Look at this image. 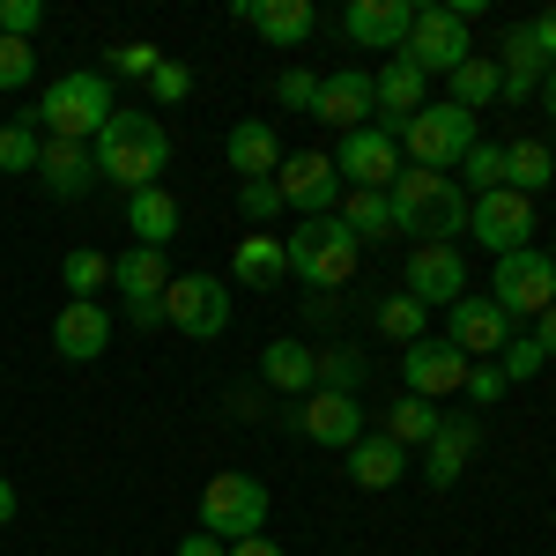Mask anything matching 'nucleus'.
Here are the masks:
<instances>
[{
  "mask_svg": "<svg viewBox=\"0 0 556 556\" xmlns=\"http://www.w3.org/2000/svg\"><path fill=\"white\" fill-rule=\"evenodd\" d=\"M89 156H97V178H112L119 193H141V186H164L172 172V127L156 119V112H112L97 141H89Z\"/></svg>",
  "mask_w": 556,
  "mask_h": 556,
  "instance_id": "f257e3e1",
  "label": "nucleus"
},
{
  "mask_svg": "<svg viewBox=\"0 0 556 556\" xmlns=\"http://www.w3.org/2000/svg\"><path fill=\"white\" fill-rule=\"evenodd\" d=\"M386 201H393V230L416 238V245H453L468 230V193H460V178H445V172L401 164V178L386 186Z\"/></svg>",
  "mask_w": 556,
  "mask_h": 556,
  "instance_id": "f03ea898",
  "label": "nucleus"
},
{
  "mask_svg": "<svg viewBox=\"0 0 556 556\" xmlns=\"http://www.w3.org/2000/svg\"><path fill=\"white\" fill-rule=\"evenodd\" d=\"M386 134L401 141V164H416V172H453L475 141H482V119L460 112V104H445V97H430L416 119H401V127H386Z\"/></svg>",
  "mask_w": 556,
  "mask_h": 556,
  "instance_id": "7ed1b4c3",
  "label": "nucleus"
},
{
  "mask_svg": "<svg viewBox=\"0 0 556 556\" xmlns=\"http://www.w3.org/2000/svg\"><path fill=\"white\" fill-rule=\"evenodd\" d=\"M282 253H290V275L298 282H312V290H342V282H356V238H349L342 215H304L298 238H282Z\"/></svg>",
  "mask_w": 556,
  "mask_h": 556,
  "instance_id": "20e7f679",
  "label": "nucleus"
},
{
  "mask_svg": "<svg viewBox=\"0 0 556 556\" xmlns=\"http://www.w3.org/2000/svg\"><path fill=\"white\" fill-rule=\"evenodd\" d=\"M119 104H112V83L97 75V67H75V75H60V83L38 97V119L45 134H60V141H97V127L112 119Z\"/></svg>",
  "mask_w": 556,
  "mask_h": 556,
  "instance_id": "39448f33",
  "label": "nucleus"
},
{
  "mask_svg": "<svg viewBox=\"0 0 556 556\" xmlns=\"http://www.w3.org/2000/svg\"><path fill=\"white\" fill-rule=\"evenodd\" d=\"M267 527V482L260 475H208V490H201V534H215L223 549L230 542H245Z\"/></svg>",
  "mask_w": 556,
  "mask_h": 556,
  "instance_id": "423d86ee",
  "label": "nucleus"
},
{
  "mask_svg": "<svg viewBox=\"0 0 556 556\" xmlns=\"http://www.w3.org/2000/svg\"><path fill=\"white\" fill-rule=\"evenodd\" d=\"M490 304L505 312V319H542L556 304V260L549 245H519V253L497 260V275H490Z\"/></svg>",
  "mask_w": 556,
  "mask_h": 556,
  "instance_id": "0eeeda50",
  "label": "nucleus"
},
{
  "mask_svg": "<svg viewBox=\"0 0 556 556\" xmlns=\"http://www.w3.org/2000/svg\"><path fill=\"white\" fill-rule=\"evenodd\" d=\"M401 60H416L424 75H453L460 60H475V30L445 0H430V8H416V23H408V38H401Z\"/></svg>",
  "mask_w": 556,
  "mask_h": 556,
  "instance_id": "6e6552de",
  "label": "nucleus"
},
{
  "mask_svg": "<svg viewBox=\"0 0 556 556\" xmlns=\"http://www.w3.org/2000/svg\"><path fill=\"white\" fill-rule=\"evenodd\" d=\"M164 327H178L186 342H215L230 327V282L223 275H172L164 290Z\"/></svg>",
  "mask_w": 556,
  "mask_h": 556,
  "instance_id": "1a4fd4ad",
  "label": "nucleus"
},
{
  "mask_svg": "<svg viewBox=\"0 0 556 556\" xmlns=\"http://www.w3.org/2000/svg\"><path fill=\"white\" fill-rule=\"evenodd\" d=\"M334 178H342V193H386L393 178H401V141L386 127H356V134H342L334 149Z\"/></svg>",
  "mask_w": 556,
  "mask_h": 556,
  "instance_id": "9d476101",
  "label": "nucleus"
},
{
  "mask_svg": "<svg viewBox=\"0 0 556 556\" xmlns=\"http://www.w3.org/2000/svg\"><path fill=\"white\" fill-rule=\"evenodd\" d=\"M468 230H475V245H490V253L505 260V253H519V245H534V201L513 193V186L475 193L468 201Z\"/></svg>",
  "mask_w": 556,
  "mask_h": 556,
  "instance_id": "9b49d317",
  "label": "nucleus"
},
{
  "mask_svg": "<svg viewBox=\"0 0 556 556\" xmlns=\"http://www.w3.org/2000/svg\"><path fill=\"white\" fill-rule=\"evenodd\" d=\"M275 193H282V208H298V215H334V208H342L334 156H327V149H298V156H282Z\"/></svg>",
  "mask_w": 556,
  "mask_h": 556,
  "instance_id": "f8f14e48",
  "label": "nucleus"
},
{
  "mask_svg": "<svg viewBox=\"0 0 556 556\" xmlns=\"http://www.w3.org/2000/svg\"><path fill=\"white\" fill-rule=\"evenodd\" d=\"M282 424L298 430V438H312V445H327V453H349L356 438H364V408L349 401V393H304V401H290V416Z\"/></svg>",
  "mask_w": 556,
  "mask_h": 556,
  "instance_id": "ddd939ff",
  "label": "nucleus"
},
{
  "mask_svg": "<svg viewBox=\"0 0 556 556\" xmlns=\"http://www.w3.org/2000/svg\"><path fill=\"white\" fill-rule=\"evenodd\" d=\"M401 290L424 304H460L468 298V260H460V245H416L408 253V267H401Z\"/></svg>",
  "mask_w": 556,
  "mask_h": 556,
  "instance_id": "4468645a",
  "label": "nucleus"
},
{
  "mask_svg": "<svg viewBox=\"0 0 556 556\" xmlns=\"http://www.w3.org/2000/svg\"><path fill=\"white\" fill-rule=\"evenodd\" d=\"M401 379H408V393H416V401L460 393V386H468V356L445 342V334H424V342L401 349Z\"/></svg>",
  "mask_w": 556,
  "mask_h": 556,
  "instance_id": "2eb2a0df",
  "label": "nucleus"
},
{
  "mask_svg": "<svg viewBox=\"0 0 556 556\" xmlns=\"http://www.w3.org/2000/svg\"><path fill=\"white\" fill-rule=\"evenodd\" d=\"M445 342L460 349L468 364H490L497 349L513 342V319H505L490 298H460V304H445Z\"/></svg>",
  "mask_w": 556,
  "mask_h": 556,
  "instance_id": "dca6fc26",
  "label": "nucleus"
},
{
  "mask_svg": "<svg viewBox=\"0 0 556 556\" xmlns=\"http://www.w3.org/2000/svg\"><path fill=\"white\" fill-rule=\"evenodd\" d=\"M104 349H112V312L97 298H67L60 319H52V356L60 364H97Z\"/></svg>",
  "mask_w": 556,
  "mask_h": 556,
  "instance_id": "f3484780",
  "label": "nucleus"
},
{
  "mask_svg": "<svg viewBox=\"0 0 556 556\" xmlns=\"http://www.w3.org/2000/svg\"><path fill=\"white\" fill-rule=\"evenodd\" d=\"M475 453H482V424H475V416H445L438 438L424 445V482L430 490H453V482L468 475Z\"/></svg>",
  "mask_w": 556,
  "mask_h": 556,
  "instance_id": "a211bd4d",
  "label": "nucleus"
},
{
  "mask_svg": "<svg viewBox=\"0 0 556 556\" xmlns=\"http://www.w3.org/2000/svg\"><path fill=\"white\" fill-rule=\"evenodd\" d=\"M408 23H416V0H349L342 8L349 45H371V52H401Z\"/></svg>",
  "mask_w": 556,
  "mask_h": 556,
  "instance_id": "6ab92c4d",
  "label": "nucleus"
},
{
  "mask_svg": "<svg viewBox=\"0 0 556 556\" xmlns=\"http://www.w3.org/2000/svg\"><path fill=\"white\" fill-rule=\"evenodd\" d=\"M38 186L52 193V201H83L89 186H97V156H89V141H60V134H45Z\"/></svg>",
  "mask_w": 556,
  "mask_h": 556,
  "instance_id": "aec40b11",
  "label": "nucleus"
},
{
  "mask_svg": "<svg viewBox=\"0 0 556 556\" xmlns=\"http://www.w3.org/2000/svg\"><path fill=\"white\" fill-rule=\"evenodd\" d=\"M230 15H238V23H253L260 38L282 45V52L319 30V8H312V0H230Z\"/></svg>",
  "mask_w": 556,
  "mask_h": 556,
  "instance_id": "412c9836",
  "label": "nucleus"
},
{
  "mask_svg": "<svg viewBox=\"0 0 556 556\" xmlns=\"http://www.w3.org/2000/svg\"><path fill=\"white\" fill-rule=\"evenodd\" d=\"M379 112V97H371V75L364 67H342V75H319V104H312V119H327V127L356 134L364 119Z\"/></svg>",
  "mask_w": 556,
  "mask_h": 556,
  "instance_id": "4be33fe9",
  "label": "nucleus"
},
{
  "mask_svg": "<svg viewBox=\"0 0 556 556\" xmlns=\"http://www.w3.org/2000/svg\"><path fill=\"white\" fill-rule=\"evenodd\" d=\"M371 97H379L386 127H401V119H416V112L430 104V75L416 67V60H401V52H393L379 75H371Z\"/></svg>",
  "mask_w": 556,
  "mask_h": 556,
  "instance_id": "5701e85b",
  "label": "nucleus"
},
{
  "mask_svg": "<svg viewBox=\"0 0 556 556\" xmlns=\"http://www.w3.org/2000/svg\"><path fill=\"white\" fill-rule=\"evenodd\" d=\"M223 156H230L238 178H275L282 172V134L267 127V119H238L230 141H223Z\"/></svg>",
  "mask_w": 556,
  "mask_h": 556,
  "instance_id": "b1692460",
  "label": "nucleus"
},
{
  "mask_svg": "<svg viewBox=\"0 0 556 556\" xmlns=\"http://www.w3.org/2000/svg\"><path fill=\"white\" fill-rule=\"evenodd\" d=\"M260 379L267 386H282V393H312V386H319V349L312 342H298V334H282V342H267L260 349Z\"/></svg>",
  "mask_w": 556,
  "mask_h": 556,
  "instance_id": "393cba45",
  "label": "nucleus"
},
{
  "mask_svg": "<svg viewBox=\"0 0 556 556\" xmlns=\"http://www.w3.org/2000/svg\"><path fill=\"white\" fill-rule=\"evenodd\" d=\"M401 475H408V453H401L386 430H364V438L349 445V482H356V490H393Z\"/></svg>",
  "mask_w": 556,
  "mask_h": 556,
  "instance_id": "a878e982",
  "label": "nucleus"
},
{
  "mask_svg": "<svg viewBox=\"0 0 556 556\" xmlns=\"http://www.w3.org/2000/svg\"><path fill=\"white\" fill-rule=\"evenodd\" d=\"M127 230H134V245L164 253V245L178 238V193H164V186H141V193H127Z\"/></svg>",
  "mask_w": 556,
  "mask_h": 556,
  "instance_id": "bb28decb",
  "label": "nucleus"
},
{
  "mask_svg": "<svg viewBox=\"0 0 556 556\" xmlns=\"http://www.w3.org/2000/svg\"><path fill=\"white\" fill-rule=\"evenodd\" d=\"M542 75H549V60L534 52V38H527V23H513L505 30V60H497V97H513V104H527L534 89H542Z\"/></svg>",
  "mask_w": 556,
  "mask_h": 556,
  "instance_id": "cd10ccee",
  "label": "nucleus"
},
{
  "mask_svg": "<svg viewBox=\"0 0 556 556\" xmlns=\"http://www.w3.org/2000/svg\"><path fill=\"white\" fill-rule=\"evenodd\" d=\"M112 290L127 304H149L172 290V267H164V253H149V245H127V253L112 260Z\"/></svg>",
  "mask_w": 556,
  "mask_h": 556,
  "instance_id": "c85d7f7f",
  "label": "nucleus"
},
{
  "mask_svg": "<svg viewBox=\"0 0 556 556\" xmlns=\"http://www.w3.org/2000/svg\"><path fill=\"white\" fill-rule=\"evenodd\" d=\"M438 424H445L438 401H416V393H401V401L386 408V438H393L401 453H424L430 438H438Z\"/></svg>",
  "mask_w": 556,
  "mask_h": 556,
  "instance_id": "c756f323",
  "label": "nucleus"
},
{
  "mask_svg": "<svg viewBox=\"0 0 556 556\" xmlns=\"http://www.w3.org/2000/svg\"><path fill=\"white\" fill-rule=\"evenodd\" d=\"M549 178H556L549 141H534V134H527V141H505V186H513V193H527V201H534Z\"/></svg>",
  "mask_w": 556,
  "mask_h": 556,
  "instance_id": "7c9ffc66",
  "label": "nucleus"
},
{
  "mask_svg": "<svg viewBox=\"0 0 556 556\" xmlns=\"http://www.w3.org/2000/svg\"><path fill=\"white\" fill-rule=\"evenodd\" d=\"M238 282H245V290H275V282H290V253H282V238H238Z\"/></svg>",
  "mask_w": 556,
  "mask_h": 556,
  "instance_id": "2f4dec72",
  "label": "nucleus"
},
{
  "mask_svg": "<svg viewBox=\"0 0 556 556\" xmlns=\"http://www.w3.org/2000/svg\"><path fill=\"white\" fill-rule=\"evenodd\" d=\"M342 223L356 245H379V238H401L393 230V201L386 193H342Z\"/></svg>",
  "mask_w": 556,
  "mask_h": 556,
  "instance_id": "473e14b6",
  "label": "nucleus"
},
{
  "mask_svg": "<svg viewBox=\"0 0 556 556\" xmlns=\"http://www.w3.org/2000/svg\"><path fill=\"white\" fill-rule=\"evenodd\" d=\"M371 319H379V334H386V342H401V349H408V342H424V334H430V312H424L416 298H408V290L379 298V312H371Z\"/></svg>",
  "mask_w": 556,
  "mask_h": 556,
  "instance_id": "72a5a7b5",
  "label": "nucleus"
},
{
  "mask_svg": "<svg viewBox=\"0 0 556 556\" xmlns=\"http://www.w3.org/2000/svg\"><path fill=\"white\" fill-rule=\"evenodd\" d=\"M453 172H460V193H468V201L475 193H497V186H505V141H475Z\"/></svg>",
  "mask_w": 556,
  "mask_h": 556,
  "instance_id": "f704fd0d",
  "label": "nucleus"
},
{
  "mask_svg": "<svg viewBox=\"0 0 556 556\" xmlns=\"http://www.w3.org/2000/svg\"><path fill=\"white\" fill-rule=\"evenodd\" d=\"M445 83H453V97H445V104H460V112H482V104L505 89V83H497V60H460Z\"/></svg>",
  "mask_w": 556,
  "mask_h": 556,
  "instance_id": "c9c22d12",
  "label": "nucleus"
},
{
  "mask_svg": "<svg viewBox=\"0 0 556 556\" xmlns=\"http://www.w3.org/2000/svg\"><path fill=\"white\" fill-rule=\"evenodd\" d=\"M38 149H45V134H38L30 112L23 119H0V172H38Z\"/></svg>",
  "mask_w": 556,
  "mask_h": 556,
  "instance_id": "e433bc0d",
  "label": "nucleus"
},
{
  "mask_svg": "<svg viewBox=\"0 0 556 556\" xmlns=\"http://www.w3.org/2000/svg\"><path fill=\"white\" fill-rule=\"evenodd\" d=\"M60 282H67V298H97V290H112V260L75 245V253L60 260Z\"/></svg>",
  "mask_w": 556,
  "mask_h": 556,
  "instance_id": "4c0bfd02",
  "label": "nucleus"
},
{
  "mask_svg": "<svg viewBox=\"0 0 556 556\" xmlns=\"http://www.w3.org/2000/svg\"><path fill=\"white\" fill-rule=\"evenodd\" d=\"M319 393H364V356L356 349H319Z\"/></svg>",
  "mask_w": 556,
  "mask_h": 556,
  "instance_id": "58836bf2",
  "label": "nucleus"
},
{
  "mask_svg": "<svg viewBox=\"0 0 556 556\" xmlns=\"http://www.w3.org/2000/svg\"><path fill=\"white\" fill-rule=\"evenodd\" d=\"M542 364H549V356H542V342H534V334H513V342L497 349V371H505V386L534 379V371H542Z\"/></svg>",
  "mask_w": 556,
  "mask_h": 556,
  "instance_id": "ea45409f",
  "label": "nucleus"
},
{
  "mask_svg": "<svg viewBox=\"0 0 556 556\" xmlns=\"http://www.w3.org/2000/svg\"><path fill=\"white\" fill-rule=\"evenodd\" d=\"M238 208H245V223H275V215H282L275 178H238Z\"/></svg>",
  "mask_w": 556,
  "mask_h": 556,
  "instance_id": "a19ab883",
  "label": "nucleus"
},
{
  "mask_svg": "<svg viewBox=\"0 0 556 556\" xmlns=\"http://www.w3.org/2000/svg\"><path fill=\"white\" fill-rule=\"evenodd\" d=\"M149 97H156V104H186V97H193V67H186V60H164V67L149 75Z\"/></svg>",
  "mask_w": 556,
  "mask_h": 556,
  "instance_id": "79ce46f5",
  "label": "nucleus"
},
{
  "mask_svg": "<svg viewBox=\"0 0 556 556\" xmlns=\"http://www.w3.org/2000/svg\"><path fill=\"white\" fill-rule=\"evenodd\" d=\"M275 104H282V112H312V104H319V75H312V67H290V75L275 83Z\"/></svg>",
  "mask_w": 556,
  "mask_h": 556,
  "instance_id": "37998d69",
  "label": "nucleus"
},
{
  "mask_svg": "<svg viewBox=\"0 0 556 556\" xmlns=\"http://www.w3.org/2000/svg\"><path fill=\"white\" fill-rule=\"evenodd\" d=\"M30 75H38V52L23 38H0V89H23Z\"/></svg>",
  "mask_w": 556,
  "mask_h": 556,
  "instance_id": "c03bdc74",
  "label": "nucleus"
},
{
  "mask_svg": "<svg viewBox=\"0 0 556 556\" xmlns=\"http://www.w3.org/2000/svg\"><path fill=\"white\" fill-rule=\"evenodd\" d=\"M45 23V8L38 0H0V38H23L30 45V30Z\"/></svg>",
  "mask_w": 556,
  "mask_h": 556,
  "instance_id": "a18cd8bd",
  "label": "nucleus"
},
{
  "mask_svg": "<svg viewBox=\"0 0 556 556\" xmlns=\"http://www.w3.org/2000/svg\"><path fill=\"white\" fill-rule=\"evenodd\" d=\"M112 67H119V75H134V83H149V75H156V67H164V52H156V45H119V52H112Z\"/></svg>",
  "mask_w": 556,
  "mask_h": 556,
  "instance_id": "49530a36",
  "label": "nucleus"
},
{
  "mask_svg": "<svg viewBox=\"0 0 556 556\" xmlns=\"http://www.w3.org/2000/svg\"><path fill=\"white\" fill-rule=\"evenodd\" d=\"M460 393H475V408H490V401H505V371L497 364H468V386Z\"/></svg>",
  "mask_w": 556,
  "mask_h": 556,
  "instance_id": "de8ad7c7",
  "label": "nucleus"
},
{
  "mask_svg": "<svg viewBox=\"0 0 556 556\" xmlns=\"http://www.w3.org/2000/svg\"><path fill=\"white\" fill-rule=\"evenodd\" d=\"M527 38H534L542 60H556V8H534V15H527Z\"/></svg>",
  "mask_w": 556,
  "mask_h": 556,
  "instance_id": "09e8293b",
  "label": "nucleus"
},
{
  "mask_svg": "<svg viewBox=\"0 0 556 556\" xmlns=\"http://www.w3.org/2000/svg\"><path fill=\"white\" fill-rule=\"evenodd\" d=\"M223 408H230L238 424H253V416H260V393H253V386H230V401H223Z\"/></svg>",
  "mask_w": 556,
  "mask_h": 556,
  "instance_id": "8fccbe9b",
  "label": "nucleus"
},
{
  "mask_svg": "<svg viewBox=\"0 0 556 556\" xmlns=\"http://www.w3.org/2000/svg\"><path fill=\"white\" fill-rule=\"evenodd\" d=\"M223 556H282V542L275 534H245V542H230Z\"/></svg>",
  "mask_w": 556,
  "mask_h": 556,
  "instance_id": "3c124183",
  "label": "nucleus"
},
{
  "mask_svg": "<svg viewBox=\"0 0 556 556\" xmlns=\"http://www.w3.org/2000/svg\"><path fill=\"white\" fill-rule=\"evenodd\" d=\"M527 334L542 342V356H556V304H549V312H542V319H534V327H527Z\"/></svg>",
  "mask_w": 556,
  "mask_h": 556,
  "instance_id": "603ef678",
  "label": "nucleus"
},
{
  "mask_svg": "<svg viewBox=\"0 0 556 556\" xmlns=\"http://www.w3.org/2000/svg\"><path fill=\"white\" fill-rule=\"evenodd\" d=\"M127 319H134V327H164V298H149V304H127Z\"/></svg>",
  "mask_w": 556,
  "mask_h": 556,
  "instance_id": "864d4df0",
  "label": "nucleus"
},
{
  "mask_svg": "<svg viewBox=\"0 0 556 556\" xmlns=\"http://www.w3.org/2000/svg\"><path fill=\"white\" fill-rule=\"evenodd\" d=\"M178 556H223V542H215V534H186V542H178Z\"/></svg>",
  "mask_w": 556,
  "mask_h": 556,
  "instance_id": "5fc2aeb1",
  "label": "nucleus"
},
{
  "mask_svg": "<svg viewBox=\"0 0 556 556\" xmlns=\"http://www.w3.org/2000/svg\"><path fill=\"white\" fill-rule=\"evenodd\" d=\"M15 505H23V497H15V482H8V475H0V527H8V519H15Z\"/></svg>",
  "mask_w": 556,
  "mask_h": 556,
  "instance_id": "6e6d98bb",
  "label": "nucleus"
},
{
  "mask_svg": "<svg viewBox=\"0 0 556 556\" xmlns=\"http://www.w3.org/2000/svg\"><path fill=\"white\" fill-rule=\"evenodd\" d=\"M542 112L556 119V60H549V75H542Z\"/></svg>",
  "mask_w": 556,
  "mask_h": 556,
  "instance_id": "4d7b16f0",
  "label": "nucleus"
},
{
  "mask_svg": "<svg viewBox=\"0 0 556 556\" xmlns=\"http://www.w3.org/2000/svg\"><path fill=\"white\" fill-rule=\"evenodd\" d=\"M549 260H556V245H549Z\"/></svg>",
  "mask_w": 556,
  "mask_h": 556,
  "instance_id": "13d9d810",
  "label": "nucleus"
}]
</instances>
